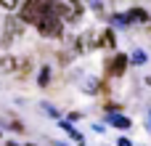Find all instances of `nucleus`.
I'll return each mask as SVG.
<instances>
[{
  "label": "nucleus",
  "mask_w": 151,
  "mask_h": 146,
  "mask_svg": "<svg viewBox=\"0 0 151 146\" xmlns=\"http://www.w3.org/2000/svg\"><path fill=\"white\" fill-rule=\"evenodd\" d=\"M37 32L42 37H61L64 32V21H61V13L53 11V3L48 5V11L42 13V19L37 21Z\"/></svg>",
  "instance_id": "obj_1"
},
{
  "label": "nucleus",
  "mask_w": 151,
  "mask_h": 146,
  "mask_svg": "<svg viewBox=\"0 0 151 146\" xmlns=\"http://www.w3.org/2000/svg\"><path fill=\"white\" fill-rule=\"evenodd\" d=\"M48 5H50V3L29 0V3H24V5L19 8V19H21V21H29V24H37V21L42 19V13L48 11Z\"/></svg>",
  "instance_id": "obj_2"
},
{
  "label": "nucleus",
  "mask_w": 151,
  "mask_h": 146,
  "mask_svg": "<svg viewBox=\"0 0 151 146\" xmlns=\"http://www.w3.org/2000/svg\"><path fill=\"white\" fill-rule=\"evenodd\" d=\"M127 61H130V59H127V56H122V53H119V56H114V61L106 66V74H109V77H122V74H125V69H127Z\"/></svg>",
  "instance_id": "obj_3"
},
{
  "label": "nucleus",
  "mask_w": 151,
  "mask_h": 146,
  "mask_svg": "<svg viewBox=\"0 0 151 146\" xmlns=\"http://www.w3.org/2000/svg\"><path fill=\"white\" fill-rule=\"evenodd\" d=\"M24 32V21L19 19V16H8L5 19V40H13L16 35H21Z\"/></svg>",
  "instance_id": "obj_4"
},
{
  "label": "nucleus",
  "mask_w": 151,
  "mask_h": 146,
  "mask_svg": "<svg viewBox=\"0 0 151 146\" xmlns=\"http://www.w3.org/2000/svg\"><path fill=\"white\" fill-rule=\"evenodd\" d=\"M106 120H109V125H114V128H119V130H127V128L133 125V122H130L125 114H109Z\"/></svg>",
  "instance_id": "obj_5"
},
{
  "label": "nucleus",
  "mask_w": 151,
  "mask_h": 146,
  "mask_svg": "<svg viewBox=\"0 0 151 146\" xmlns=\"http://www.w3.org/2000/svg\"><path fill=\"white\" fill-rule=\"evenodd\" d=\"M127 13H130V21H141V24L149 21V13H146L143 8H133V11H127Z\"/></svg>",
  "instance_id": "obj_6"
},
{
  "label": "nucleus",
  "mask_w": 151,
  "mask_h": 146,
  "mask_svg": "<svg viewBox=\"0 0 151 146\" xmlns=\"http://www.w3.org/2000/svg\"><path fill=\"white\" fill-rule=\"evenodd\" d=\"M58 128H61L64 133H69V136H72L74 141H82V136H80V133H77V130H74V128H72V125H69L66 120H61V122H58Z\"/></svg>",
  "instance_id": "obj_7"
},
{
  "label": "nucleus",
  "mask_w": 151,
  "mask_h": 146,
  "mask_svg": "<svg viewBox=\"0 0 151 146\" xmlns=\"http://www.w3.org/2000/svg\"><path fill=\"white\" fill-rule=\"evenodd\" d=\"M111 21H114L117 27H127V24H130V13H114Z\"/></svg>",
  "instance_id": "obj_8"
},
{
  "label": "nucleus",
  "mask_w": 151,
  "mask_h": 146,
  "mask_svg": "<svg viewBox=\"0 0 151 146\" xmlns=\"http://www.w3.org/2000/svg\"><path fill=\"white\" fill-rule=\"evenodd\" d=\"M98 43H101V45H109V48H114V43H117V40H114V32H111V29H106V32H104V37H101Z\"/></svg>",
  "instance_id": "obj_9"
},
{
  "label": "nucleus",
  "mask_w": 151,
  "mask_h": 146,
  "mask_svg": "<svg viewBox=\"0 0 151 146\" xmlns=\"http://www.w3.org/2000/svg\"><path fill=\"white\" fill-rule=\"evenodd\" d=\"M37 82H40L42 88L50 82V66H42V69H40V77H37Z\"/></svg>",
  "instance_id": "obj_10"
},
{
  "label": "nucleus",
  "mask_w": 151,
  "mask_h": 146,
  "mask_svg": "<svg viewBox=\"0 0 151 146\" xmlns=\"http://www.w3.org/2000/svg\"><path fill=\"white\" fill-rule=\"evenodd\" d=\"M130 61H133V64H146V53H143V51H133Z\"/></svg>",
  "instance_id": "obj_11"
},
{
  "label": "nucleus",
  "mask_w": 151,
  "mask_h": 146,
  "mask_svg": "<svg viewBox=\"0 0 151 146\" xmlns=\"http://www.w3.org/2000/svg\"><path fill=\"white\" fill-rule=\"evenodd\" d=\"M42 109H45V112H48V114H50V117H56V120H58V122H61V114H58V112H56V109H53V106H50V104H42Z\"/></svg>",
  "instance_id": "obj_12"
},
{
  "label": "nucleus",
  "mask_w": 151,
  "mask_h": 146,
  "mask_svg": "<svg viewBox=\"0 0 151 146\" xmlns=\"http://www.w3.org/2000/svg\"><path fill=\"white\" fill-rule=\"evenodd\" d=\"M11 66H13L11 59H3V61H0V69H11Z\"/></svg>",
  "instance_id": "obj_13"
},
{
  "label": "nucleus",
  "mask_w": 151,
  "mask_h": 146,
  "mask_svg": "<svg viewBox=\"0 0 151 146\" xmlns=\"http://www.w3.org/2000/svg\"><path fill=\"white\" fill-rule=\"evenodd\" d=\"M117 146H133V144H130L127 138H117Z\"/></svg>",
  "instance_id": "obj_14"
},
{
  "label": "nucleus",
  "mask_w": 151,
  "mask_h": 146,
  "mask_svg": "<svg viewBox=\"0 0 151 146\" xmlns=\"http://www.w3.org/2000/svg\"><path fill=\"white\" fill-rule=\"evenodd\" d=\"M146 125H149V128H151V114H149V120H146Z\"/></svg>",
  "instance_id": "obj_15"
},
{
  "label": "nucleus",
  "mask_w": 151,
  "mask_h": 146,
  "mask_svg": "<svg viewBox=\"0 0 151 146\" xmlns=\"http://www.w3.org/2000/svg\"><path fill=\"white\" fill-rule=\"evenodd\" d=\"M8 146H19V144H13V141H8Z\"/></svg>",
  "instance_id": "obj_16"
},
{
  "label": "nucleus",
  "mask_w": 151,
  "mask_h": 146,
  "mask_svg": "<svg viewBox=\"0 0 151 146\" xmlns=\"http://www.w3.org/2000/svg\"><path fill=\"white\" fill-rule=\"evenodd\" d=\"M29 146H37V144H29Z\"/></svg>",
  "instance_id": "obj_17"
}]
</instances>
